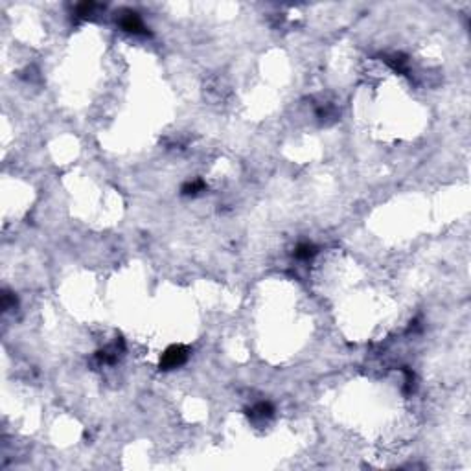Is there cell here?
<instances>
[{
  "label": "cell",
  "mask_w": 471,
  "mask_h": 471,
  "mask_svg": "<svg viewBox=\"0 0 471 471\" xmlns=\"http://www.w3.org/2000/svg\"><path fill=\"white\" fill-rule=\"evenodd\" d=\"M186 355H188V350L186 348H182V346H172V348L164 353L162 366L164 368H177V366L186 361Z\"/></svg>",
  "instance_id": "cell-1"
},
{
  "label": "cell",
  "mask_w": 471,
  "mask_h": 471,
  "mask_svg": "<svg viewBox=\"0 0 471 471\" xmlns=\"http://www.w3.org/2000/svg\"><path fill=\"white\" fill-rule=\"evenodd\" d=\"M122 28L127 31H135V33H138V31L144 30V24H142L140 17H138L137 13H127L125 17L122 18Z\"/></svg>",
  "instance_id": "cell-2"
},
{
  "label": "cell",
  "mask_w": 471,
  "mask_h": 471,
  "mask_svg": "<svg viewBox=\"0 0 471 471\" xmlns=\"http://www.w3.org/2000/svg\"><path fill=\"white\" fill-rule=\"evenodd\" d=\"M315 254V247L309 245V243H304V245H298V249L295 251L296 258H302V260H308L311 256Z\"/></svg>",
  "instance_id": "cell-3"
}]
</instances>
